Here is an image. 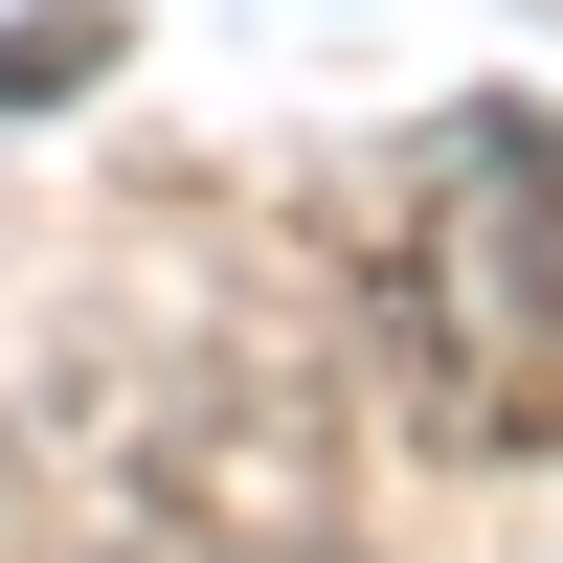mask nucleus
I'll return each mask as SVG.
<instances>
[{
    "label": "nucleus",
    "instance_id": "f257e3e1",
    "mask_svg": "<svg viewBox=\"0 0 563 563\" xmlns=\"http://www.w3.org/2000/svg\"><path fill=\"white\" fill-rule=\"evenodd\" d=\"M384 384L451 451H563V113H474L384 225Z\"/></svg>",
    "mask_w": 563,
    "mask_h": 563
},
{
    "label": "nucleus",
    "instance_id": "f03ea898",
    "mask_svg": "<svg viewBox=\"0 0 563 563\" xmlns=\"http://www.w3.org/2000/svg\"><path fill=\"white\" fill-rule=\"evenodd\" d=\"M45 90H90V23H23V45H0V113H45Z\"/></svg>",
    "mask_w": 563,
    "mask_h": 563
}]
</instances>
